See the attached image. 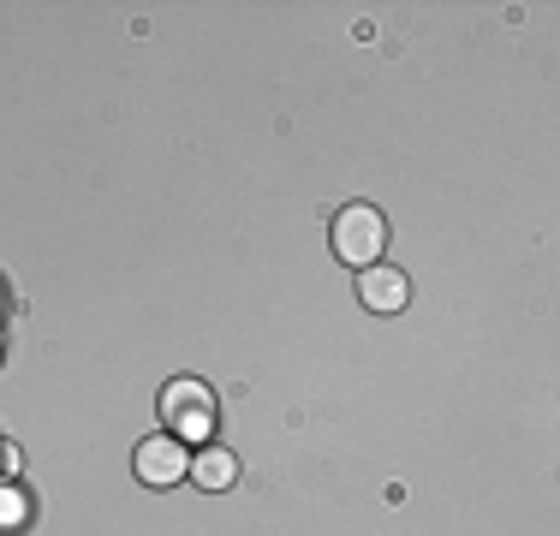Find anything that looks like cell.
<instances>
[{
	"label": "cell",
	"mask_w": 560,
	"mask_h": 536,
	"mask_svg": "<svg viewBox=\"0 0 560 536\" xmlns=\"http://www.w3.org/2000/svg\"><path fill=\"white\" fill-rule=\"evenodd\" d=\"M388 250V221H382V209H370V203H346L335 214V257L340 263H358V268H370Z\"/></svg>",
	"instance_id": "obj_1"
},
{
	"label": "cell",
	"mask_w": 560,
	"mask_h": 536,
	"mask_svg": "<svg viewBox=\"0 0 560 536\" xmlns=\"http://www.w3.org/2000/svg\"><path fill=\"white\" fill-rule=\"evenodd\" d=\"M162 418L173 441H209L215 435V394L203 382H173L162 394Z\"/></svg>",
	"instance_id": "obj_2"
},
{
	"label": "cell",
	"mask_w": 560,
	"mask_h": 536,
	"mask_svg": "<svg viewBox=\"0 0 560 536\" xmlns=\"http://www.w3.org/2000/svg\"><path fill=\"white\" fill-rule=\"evenodd\" d=\"M185 471H191L185 441H173V435H143L138 441V477L150 482V489H173V482H185Z\"/></svg>",
	"instance_id": "obj_3"
},
{
	"label": "cell",
	"mask_w": 560,
	"mask_h": 536,
	"mask_svg": "<svg viewBox=\"0 0 560 536\" xmlns=\"http://www.w3.org/2000/svg\"><path fill=\"white\" fill-rule=\"evenodd\" d=\"M358 299H364L370 311H399V304H406V275L388 263H370L364 280H358Z\"/></svg>",
	"instance_id": "obj_4"
},
{
	"label": "cell",
	"mask_w": 560,
	"mask_h": 536,
	"mask_svg": "<svg viewBox=\"0 0 560 536\" xmlns=\"http://www.w3.org/2000/svg\"><path fill=\"white\" fill-rule=\"evenodd\" d=\"M185 477H191L197 489H233V477H238V459H233L226 447H203V453L191 459V471H185Z\"/></svg>",
	"instance_id": "obj_5"
},
{
	"label": "cell",
	"mask_w": 560,
	"mask_h": 536,
	"mask_svg": "<svg viewBox=\"0 0 560 536\" xmlns=\"http://www.w3.org/2000/svg\"><path fill=\"white\" fill-rule=\"evenodd\" d=\"M19 518H24V501L12 489H0V525H19Z\"/></svg>",
	"instance_id": "obj_6"
}]
</instances>
